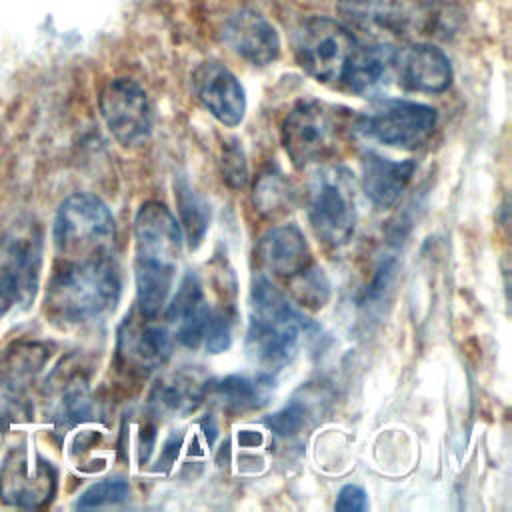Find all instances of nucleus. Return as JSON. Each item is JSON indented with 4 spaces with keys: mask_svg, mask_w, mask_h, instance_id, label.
Instances as JSON below:
<instances>
[{
    "mask_svg": "<svg viewBox=\"0 0 512 512\" xmlns=\"http://www.w3.org/2000/svg\"><path fill=\"white\" fill-rule=\"evenodd\" d=\"M138 312L156 318L166 306L182 252V228L160 202H146L134 220Z\"/></svg>",
    "mask_w": 512,
    "mask_h": 512,
    "instance_id": "f257e3e1",
    "label": "nucleus"
},
{
    "mask_svg": "<svg viewBox=\"0 0 512 512\" xmlns=\"http://www.w3.org/2000/svg\"><path fill=\"white\" fill-rule=\"evenodd\" d=\"M120 272L110 254L68 260L46 290V312L60 324H84L114 310L120 298Z\"/></svg>",
    "mask_w": 512,
    "mask_h": 512,
    "instance_id": "f03ea898",
    "label": "nucleus"
},
{
    "mask_svg": "<svg viewBox=\"0 0 512 512\" xmlns=\"http://www.w3.org/2000/svg\"><path fill=\"white\" fill-rule=\"evenodd\" d=\"M250 298L246 350L260 374L272 376L296 356L300 336L310 328V322L262 276L254 278Z\"/></svg>",
    "mask_w": 512,
    "mask_h": 512,
    "instance_id": "7ed1b4c3",
    "label": "nucleus"
},
{
    "mask_svg": "<svg viewBox=\"0 0 512 512\" xmlns=\"http://www.w3.org/2000/svg\"><path fill=\"white\" fill-rule=\"evenodd\" d=\"M114 236V218L100 198L78 192L60 204L54 218V242L68 260L110 254Z\"/></svg>",
    "mask_w": 512,
    "mask_h": 512,
    "instance_id": "20e7f679",
    "label": "nucleus"
},
{
    "mask_svg": "<svg viewBox=\"0 0 512 512\" xmlns=\"http://www.w3.org/2000/svg\"><path fill=\"white\" fill-rule=\"evenodd\" d=\"M308 220L328 246H344L356 228V182L348 168L328 166L314 174L308 188Z\"/></svg>",
    "mask_w": 512,
    "mask_h": 512,
    "instance_id": "39448f33",
    "label": "nucleus"
},
{
    "mask_svg": "<svg viewBox=\"0 0 512 512\" xmlns=\"http://www.w3.org/2000/svg\"><path fill=\"white\" fill-rule=\"evenodd\" d=\"M346 128V114L340 108L318 100H300L282 122V144L294 166L306 168L332 156Z\"/></svg>",
    "mask_w": 512,
    "mask_h": 512,
    "instance_id": "423d86ee",
    "label": "nucleus"
},
{
    "mask_svg": "<svg viewBox=\"0 0 512 512\" xmlns=\"http://www.w3.org/2000/svg\"><path fill=\"white\" fill-rule=\"evenodd\" d=\"M42 268V236L20 224L0 238V318L26 310L36 298Z\"/></svg>",
    "mask_w": 512,
    "mask_h": 512,
    "instance_id": "0eeeda50",
    "label": "nucleus"
},
{
    "mask_svg": "<svg viewBox=\"0 0 512 512\" xmlns=\"http://www.w3.org/2000/svg\"><path fill=\"white\" fill-rule=\"evenodd\" d=\"M352 30L326 16H314L300 24L294 52L300 68L324 84L342 80L346 64L356 48Z\"/></svg>",
    "mask_w": 512,
    "mask_h": 512,
    "instance_id": "6e6552de",
    "label": "nucleus"
},
{
    "mask_svg": "<svg viewBox=\"0 0 512 512\" xmlns=\"http://www.w3.org/2000/svg\"><path fill=\"white\" fill-rule=\"evenodd\" d=\"M98 108L110 134L124 146L142 144L152 132V102L132 78L110 80L98 96Z\"/></svg>",
    "mask_w": 512,
    "mask_h": 512,
    "instance_id": "1a4fd4ad",
    "label": "nucleus"
},
{
    "mask_svg": "<svg viewBox=\"0 0 512 512\" xmlns=\"http://www.w3.org/2000/svg\"><path fill=\"white\" fill-rule=\"evenodd\" d=\"M436 110L412 100H382L358 120V128L370 138L394 146L416 148L434 130Z\"/></svg>",
    "mask_w": 512,
    "mask_h": 512,
    "instance_id": "9d476101",
    "label": "nucleus"
},
{
    "mask_svg": "<svg viewBox=\"0 0 512 512\" xmlns=\"http://www.w3.org/2000/svg\"><path fill=\"white\" fill-rule=\"evenodd\" d=\"M342 12L362 28L398 36L432 30L438 20L432 4L420 0H342Z\"/></svg>",
    "mask_w": 512,
    "mask_h": 512,
    "instance_id": "9b49d317",
    "label": "nucleus"
},
{
    "mask_svg": "<svg viewBox=\"0 0 512 512\" xmlns=\"http://www.w3.org/2000/svg\"><path fill=\"white\" fill-rule=\"evenodd\" d=\"M54 486L52 466L24 448L6 456L0 468V496L12 506L38 508L52 498Z\"/></svg>",
    "mask_w": 512,
    "mask_h": 512,
    "instance_id": "f8f14e48",
    "label": "nucleus"
},
{
    "mask_svg": "<svg viewBox=\"0 0 512 512\" xmlns=\"http://www.w3.org/2000/svg\"><path fill=\"white\" fill-rule=\"evenodd\" d=\"M192 90L200 104L224 126H236L246 112V96L238 78L220 62H202L192 72Z\"/></svg>",
    "mask_w": 512,
    "mask_h": 512,
    "instance_id": "ddd939ff",
    "label": "nucleus"
},
{
    "mask_svg": "<svg viewBox=\"0 0 512 512\" xmlns=\"http://www.w3.org/2000/svg\"><path fill=\"white\" fill-rule=\"evenodd\" d=\"M228 48L254 66H266L280 54V36L272 22L252 8L230 14L222 28Z\"/></svg>",
    "mask_w": 512,
    "mask_h": 512,
    "instance_id": "4468645a",
    "label": "nucleus"
},
{
    "mask_svg": "<svg viewBox=\"0 0 512 512\" xmlns=\"http://www.w3.org/2000/svg\"><path fill=\"white\" fill-rule=\"evenodd\" d=\"M154 318L126 316L118 330V354L134 370L150 372L160 368L172 352V334Z\"/></svg>",
    "mask_w": 512,
    "mask_h": 512,
    "instance_id": "2eb2a0df",
    "label": "nucleus"
},
{
    "mask_svg": "<svg viewBox=\"0 0 512 512\" xmlns=\"http://www.w3.org/2000/svg\"><path fill=\"white\" fill-rule=\"evenodd\" d=\"M394 76L398 84L414 92L438 94L452 82V64L448 56L426 42L396 48Z\"/></svg>",
    "mask_w": 512,
    "mask_h": 512,
    "instance_id": "dca6fc26",
    "label": "nucleus"
},
{
    "mask_svg": "<svg viewBox=\"0 0 512 512\" xmlns=\"http://www.w3.org/2000/svg\"><path fill=\"white\" fill-rule=\"evenodd\" d=\"M394 54L396 46L390 42L356 44L340 82L360 96L378 94L394 76Z\"/></svg>",
    "mask_w": 512,
    "mask_h": 512,
    "instance_id": "f3484780",
    "label": "nucleus"
},
{
    "mask_svg": "<svg viewBox=\"0 0 512 512\" xmlns=\"http://www.w3.org/2000/svg\"><path fill=\"white\" fill-rule=\"evenodd\" d=\"M256 256L268 272L282 278H292L310 266L308 242L294 224L266 230L258 240Z\"/></svg>",
    "mask_w": 512,
    "mask_h": 512,
    "instance_id": "a211bd4d",
    "label": "nucleus"
},
{
    "mask_svg": "<svg viewBox=\"0 0 512 512\" xmlns=\"http://www.w3.org/2000/svg\"><path fill=\"white\" fill-rule=\"evenodd\" d=\"M166 304V318L176 324L178 342L188 348H196L198 344H202L212 312L206 304L198 276L188 272L182 278L172 300Z\"/></svg>",
    "mask_w": 512,
    "mask_h": 512,
    "instance_id": "6ab92c4d",
    "label": "nucleus"
},
{
    "mask_svg": "<svg viewBox=\"0 0 512 512\" xmlns=\"http://www.w3.org/2000/svg\"><path fill=\"white\" fill-rule=\"evenodd\" d=\"M362 190L376 208H390L416 172L414 160H390L376 152H366L360 160Z\"/></svg>",
    "mask_w": 512,
    "mask_h": 512,
    "instance_id": "aec40b11",
    "label": "nucleus"
},
{
    "mask_svg": "<svg viewBox=\"0 0 512 512\" xmlns=\"http://www.w3.org/2000/svg\"><path fill=\"white\" fill-rule=\"evenodd\" d=\"M208 384L194 372H176L154 386L150 404L158 414L184 416L194 412L204 400Z\"/></svg>",
    "mask_w": 512,
    "mask_h": 512,
    "instance_id": "412c9836",
    "label": "nucleus"
},
{
    "mask_svg": "<svg viewBox=\"0 0 512 512\" xmlns=\"http://www.w3.org/2000/svg\"><path fill=\"white\" fill-rule=\"evenodd\" d=\"M270 376L260 374V378H248V376H226L214 386L216 398L222 402L228 410H250L266 404V386Z\"/></svg>",
    "mask_w": 512,
    "mask_h": 512,
    "instance_id": "4be33fe9",
    "label": "nucleus"
},
{
    "mask_svg": "<svg viewBox=\"0 0 512 512\" xmlns=\"http://www.w3.org/2000/svg\"><path fill=\"white\" fill-rule=\"evenodd\" d=\"M292 188L282 174L264 172L254 186V204L266 216H276L288 210Z\"/></svg>",
    "mask_w": 512,
    "mask_h": 512,
    "instance_id": "5701e85b",
    "label": "nucleus"
},
{
    "mask_svg": "<svg viewBox=\"0 0 512 512\" xmlns=\"http://www.w3.org/2000/svg\"><path fill=\"white\" fill-rule=\"evenodd\" d=\"M176 196H178V210L182 216V224L186 230V238L190 246H198L204 238V232L208 228V212L202 200L190 190V186L180 180L176 186Z\"/></svg>",
    "mask_w": 512,
    "mask_h": 512,
    "instance_id": "b1692460",
    "label": "nucleus"
},
{
    "mask_svg": "<svg viewBox=\"0 0 512 512\" xmlns=\"http://www.w3.org/2000/svg\"><path fill=\"white\" fill-rule=\"evenodd\" d=\"M292 282V294L294 298L308 308H320L326 304L330 290H328V280L318 268L306 266L302 272L296 276L288 278Z\"/></svg>",
    "mask_w": 512,
    "mask_h": 512,
    "instance_id": "393cba45",
    "label": "nucleus"
},
{
    "mask_svg": "<svg viewBox=\"0 0 512 512\" xmlns=\"http://www.w3.org/2000/svg\"><path fill=\"white\" fill-rule=\"evenodd\" d=\"M130 488L128 482L122 478H108L102 482L92 484L88 490L82 492V496L76 502L78 510H92L102 506H114L128 498Z\"/></svg>",
    "mask_w": 512,
    "mask_h": 512,
    "instance_id": "a878e982",
    "label": "nucleus"
},
{
    "mask_svg": "<svg viewBox=\"0 0 512 512\" xmlns=\"http://www.w3.org/2000/svg\"><path fill=\"white\" fill-rule=\"evenodd\" d=\"M222 178L228 182L232 188H242L248 180V168L246 160L242 154V148L236 144V140L228 142L222 146Z\"/></svg>",
    "mask_w": 512,
    "mask_h": 512,
    "instance_id": "bb28decb",
    "label": "nucleus"
},
{
    "mask_svg": "<svg viewBox=\"0 0 512 512\" xmlns=\"http://www.w3.org/2000/svg\"><path fill=\"white\" fill-rule=\"evenodd\" d=\"M232 324H234V316L228 314L226 310L210 314L206 334H204V344H206L208 352L218 354V352H222L230 346V342H232Z\"/></svg>",
    "mask_w": 512,
    "mask_h": 512,
    "instance_id": "cd10ccee",
    "label": "nucleus"
},
{
    "mask_svg": "<svg viewBox=\"0 0 512 512\" xmlns=\"http://www.w3.org/2000/svg\"><path fill=\"white\" fill-rule=\"evenodd\" d=\"M302 422H304V406L296 400L290 402L288 406H284L272 418H268V426L282 436L294 434L302 426Z\"/></svg>",
    "mask_w": 512,
    "mask_h": 512,
    "instance_id": "c85d7f7f",
    "label": "nucleus"
},
{
    "mask_svg": "<svg viewBox=\"0 0 512 512\" xmlns=\"http://www.w3.org/2000/svg\"><path fill=\"white\" fill-rule=\"evenodd\" d=\"M336 510H346V512H364L368 508V500H366V494L362 488L358 486H344L340 492H338V498H336Z\"/></svg>",
    "mask_w": 512,
    "mask_h": 512,
    "instance_id": "c756f323",
    "label": "nucleus"
},
{
    "mask_svg": "<svg viewBox=\"0 0 512 512\" xmlns=\"http://www.w3.org/2000/svg\"><path fill=\"white\" fill-rule=\"evenodd\" d=\"M180 442L182 438L180 436H170L166 442H164V448H162V456L158 460V464H164L166 468L176 460L178 456V448H180Z\"/></svg>",
    "mask_w": 512,
    "mask_h": 512,
    "instance_id": "7c9ffc66",
    "label": "nucleus"
},
{
    "mask_svg": "<svg viewBox=\"0 0 512 512\" xmlns=\"http://www.w3.org/2000/svg\"><path fill=\"white\" fill-rule=\"evenodd\" d=\"M260 440H262V436L256 434V432H250V430H242L238 434V442L242 446H256V444H260Z\"/></svg>",
    "mask_w": 512,
    "mask_h": 512,
    "instance_id": "2f4dec72",
    "label": "nucleus"
}]
</instances>
